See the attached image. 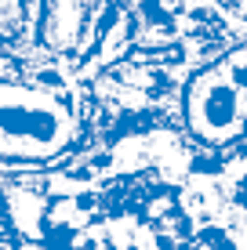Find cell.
<instances>
[{
    "label": "cell",
    "instance_id": "1",
    "mask_svg": "<svg viewBox=\"0 0 247 250\" xmlns=\"http://www.w3.org/2000/svg\"><path fill=\"white\" fill-rule=\"evenodd\" d=\"M76 142V113L55 87L0 76V163L37 167Z\"/></svg>",
    "mask_w": 247,
    "mask_h": 250
},
{
    "label": "cell",
    "instance_id": "2",
    "mask_svg": "<svg viewBox=\"0 0 247 250\" xmlns=\"http://www.w3.org/2000/svg\"><path fill=\"white\" fill-rule=\"evenodd\" d=\"M229 69H211V73H200L189 87V98H185V113H189V127L197 138H207V142H229L244 131L247 120V83L233 80Z\"/></svg>",
    "mask_w": 247,
    "mask_h": 250
}]
</instances>
